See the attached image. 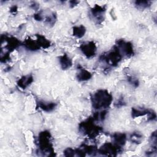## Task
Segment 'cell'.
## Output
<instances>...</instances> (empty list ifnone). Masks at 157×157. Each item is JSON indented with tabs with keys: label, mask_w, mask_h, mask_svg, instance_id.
I'll return each instance as SVG.
<instances>
[{
	"label": "cell",
	"mask_w": 157,
	"mask_h": 157,
	"mask_svg": "<svg viewBox=\"0 0 157 157\" xmlns=\"http://www.w3.org/2000/svg\"><path fill=\"white\" fill-rule=\"evenodd\" d=\"M51 139L52 135L50 131L45 130L39 132L37 140L38 146L37 153L38 155L48 156H56Z\"/></svg>",
	"instance_id": "cell-1"
},
{
	"label": "cell",
	"mask_w": 157,
	"mask_h": 157,
	"mask_svg": "<svg viewBox=\"0 0 157 157\" xmlns=\"http://www.w3.org/2000/svg\"><path fill=\"white\" fill-rule=\"evenodd\" d=\"M112 99V96L108 90L99 89L91 96L92 107L98 110L106 109L110 105Z\"/></svg>",
	"instance_id": "cell-2"
},
{
	"label": "cell",
	"mask_w": 157,
	"mask_h": 157,
	"mask_svg": "<svg viewBox=\"0 0 157 157\" xmlns=\"http://www.w3.org/2000/svg\"><path fill=\"white\" fill-rule=\"evenodd\" d=\"M93 117H90L78 124V131L83 136H86L90 139L96 138L99 133L102 132V127L94 124Z\"/></svg>",
	"instance_id": "cell-3"
},
{
	"label": "cell",
	"mask_w": 157,
	"mask_h": 157,
	"mask_svg": "<svg viewBox=\"0 0 157 157\" xmlns=\"http://www.w3.org/2000/svg\"><path fill=\"white\" fill-rule=\"evenodd\" d=\"M123 55L117 46L114 45L110 50L102 53L99 56V61L105 62L109 66L116 67L121 61Z\"/></svg>",
	"instance_id": "cell-4"
},
{
	"label": "cell",
	"mask_w": 157,
	"mask_h": 157,
	"mask_svg": "<svg viewBox=\"0 0 157 157\" xmlns=\"http://www.w3.org/2000/svg\"><path fill=\"white\" fill-rule=\"evenodd\" d=\"M122 151V147L116 145L110 142L104 143L100 148L98 149V153L104 156H116L117 154Z\"/></svg>",
	"instance_id": "cell-5"
},
{
	"label": "cell",
	"mask_w": 157,
	"mask_h": 157,
	"mask_svg": "<svg viewBox=\"0 0 157 157\" xmlns=\"http://www.w3.org/2000/svg\"><path fill=\"white\" fill-rule=\"evenodd\" d=\"M115 45L119 48L121 53L127 58H131L134 56V50L131 42L126 41L123 39H119L116 40Z\"/></svg>",
	"instance_id": "cell-6"
},
{
	"label": "cell",
	"mask_w": 157,
	"mask_h": 157,
	"mask_svg": "<svg viewBox=\"0 0 157 157\" xmlns=\"http://www.w3.org/2000/svg\"><path fill=\"white\" fill-rule=\"evenodd\" d=\"M1 43L6 42V45L4 48L7 50V52H12L21 45V42L16 37L13 36H7L6 35H1Z\"/></svg>",
	"instance_id": "cell-7"
},
{
	"label": "cell",
	"mask_w": 157,
	"mask_h": 157,
	"mask_svg": "<svg viewBox=\"0 0 157 157\" xmlns=\"http://www.w3.org/2000/svg\"><path fill=\"white\" fill-rule=\"evenodd\" d=\"M80 49L82 53L89 59L95 56L96 52V45L93 41L86 42L81 44Z\"/></svg>",
	"instance_id": "cell-8"
},
{
	"label": "cell",
	"mask_w": 157,
	"mask_h": 157,
	"mask_svg": "<svg viewBox=\"0 0 157 157\" xmlns=\"http://www.w3.org/2000/svg\"><path fill=\"white\" fill-rule=\"evenodd\" d=\"M105 6L96 4L91 9V13L93 18L98 23H101L104 20V13L105 12Z\"/></svg>",
	"instance_id": "cell-9"
},
{
	"label": "cell",
	"mask_w": 157,
	"mask_h": 157,
	"mask_svg": "<svg viewBox=\"0 0 157 157\" xmlns=\"http://www.w3.org/2000/svg\"><path fill=\"white\" fill-rule=\"evenodd\" d=\"M77 69L79 71L77 74L76 78L78 82H85L89 80L92 77V74L86 69L83 68L80 64L77 66Z\"/></svg>",
	"instance_id": "cell-10"
},
{
	"label": "cell",
	"mask_w": 157,
	"mask_h": 157,
	"mask_svg": "<svg viewBox=\"0 0 157 157\" xmlns=\"http://www.w3.org/2000/svg\"><path fill=\"white\" fill-rule=\"evenodd\" d=\"M37 108H39L44 112H50L55 110L56 104L53 102H45L43 101H38L36 102Z\"/></svg>",
	"instance_id": "cell-11"
},
{
	"label": "cell",
	"mask_w": 157,
	"mask_h": 157,
	"mask_svg": "<svg viewBox=\"0 0 157 157\" xmlns=\"http://www.w3.org/2000/svg\"><path fill=\"white\" fill-rule=\"evenodd\" d=\"M33 80V77L31 74L23 75L18 80L17 84L19 88H21L22 90H25L32 83Z\"/></svg>",
	"instance_id": "cell-12"
},
{
	"label": "cell",
	"mask_w": 157,
	"mask_h": 157,
	"mask_svg": "<svg viewBox=\"0 0 157 157\" xmlns=\"http://www.w3.org/2000/svg\"><path fill=\"white\" fill-rule=\"evenodd\" d=\"M22 45L26 50L31 52H35L40 48L36 40H34L32 39L31 37H28L25 39V40L22 43Z\"/></svg>",
	"instance_id": "cell-13"
},
{
	"label": "cell",
	"mask_w": 157,
	"mask_h": 157,
	"mask_svg": "<svg viewBox=\"0 0 157 157\" xmlns=\"http://www.w3.org/2000/svg\"><path fill=\"white\" fill-rule=\"evenodd\" d=\"M114 144L120 147L124 146L126 142V134L122 132H115L112 135Z\"/></svg>",
	"instance_id": "cell-14"
},
{
	"label": "cell",
	"mask_w": 157,
	"mask_h": 157,
	"mask_svg": "<svg viewBox=\"0 0 157 157\" xmlns=\"http://www.w3.org/2000/svg\"><path fill=\"white\" fill-rule=\"evenodd\" d=\"M59 63L61 68L63 70L68 69L72 66V61L66 53H64L59 57Z\"/></svg>",
	"instance_id": "cell-15"
},
{
	"label": "cell",
	"mask_w": 157,
	"mask_h": 157,
	"mask_svg": "<svg viewBox=\"0 0 157 157\" xmlns=\"http://www.w3.org/2000/svg\"><path fill=\"white\" fill-rule=\"evenodd\" d=\"M151 109H145V108H136L132 107L131 109V117L132 118H137L139 117H142L145 115H148Z\"/></svg>",
	"instance_id": "cell-16"
},
{
	"label": "cell",
	"mask_w": 157,
	"mask_h": 157,
	"mask_svg": "<svg viewBox=\"0 0 157 157\" xmlns=\"http://www.w3.org/2000/svg\"><path fill=\"white\" fill-rule=\"evenodd\" d=\"M36 41L40 48L45 49L49 48L51 46V42L48 40L44 36L40 34H36Z\"/></svg>",
	"instance_id": "cell-17"
},
{
	"label": "cell",
	"mask_w": 157,
	"mask_h": 157,
	"mask_svg": "<svg viewBox=\"0 0 157 157\" xmlns=\"http://www.w3.org/2000/svg\"><path fill=\"white\" fill-rule=\"evenodd\" d=\"M86 33V28L81 25L80 26H75L72 28V35L77 38H82Z\"/></svg>",
	"instance_id": "cell-18"
},
{
	"label": "cell",
	"mask_w": 157,
	"mask_h": 157,
	"mask_svg": "<svg viewBox=\"0 0 157 157\" xmlns=\"http://www.w3.org/2000/svg\"><path fill=\"white\" fill-rule=\"evenodd\" d=\"M143 139H144L143 135L139 131H134L132 132L129 137V139L131 142L137 145L141 144L143 140Z\"/></svg>",
	"instance_id": "cell-19"
},
{
	"label": "cell",
	"mask_w": 157,
	"mask_h": 157,
	"mask_svg": "<svg viewBox=\"0 0 157 157\" xmlns=\"http://www.w3.org/2000/svg\"><path fill=\"white\" fill-rule=\"evenodd\" d=\"M88 155H95L98 153L97 147L95 145H88L86 144H82L80 147Z\"/></svg>",
	"instance_id": "cell-20"
},
{
	"label": "cell",
	"mask_w": 157,
	"mask_h": 157,
	"mask_svg": "<svg viewBox=\"0 0 157 157\" xmlns=\"http://www.w3.org/2000/svg\"><path fill=\"white\" fill-rule=\"evenodd\" d=\"M134 4L137 9L140 10H144L145 9H148L151 6V1H144V0H140V1L137 0L134 2Z\"/></svg>",
	"instance_id": "cell-21"
},
{
	"label": "cell",
	"mask_w": 157,
	"mask_h": 157,
	"mask_svg": "<svg viewBox=\"0 0 157 157\" xmlns=\"http://www.w3.org/2000/svg\"><path fill=\"white\" fill-rule=\"evenodd\" d=\"M107 113V111L105 109H104V110H102L101 111H99V112H94L92 117H93V119L94 120V121H103L105 118Z\"/></svg>",
	"instance_id": "cell-22"
},
{
	"label": "cell",
	"mask_w": 157,
	"mask_h": 157,
	"mask_svg": "<svg viewBox=\"0 0 157 157\" xmlns=\"http://www.w3.org/2000/svg\"><path fill=\"white\" fill-rule=\"evenodd\" d=\"M56 19H57L56 13L55 12H52L50 15L46 17L45 22L48 25H50V26H53L55 25L56 21Z\"/></svg>",
	"instance_id": "cell-23"
},
{
	"label": "cell",
	"mask_w": 157,
	"mask_h": 157,
	"mask_svg": "<svg viewBox=\"0 0 157 157\" xmlns=\"http://www.w3.org/2000/svg\"><path fill=\"white\" fill-rule=\"evenodd\" d=\"M127 81L128 82V83H129V84H131L134 88H137L139 85V80L133 76L128 75L127 76Z\"/></svg>",
	"instance_id": "cell-24"
},
{
	"label": "cell",
	"mask_w": 157,
	"mask_h": 157,
	"mask_svg": "<svg viewBox=\"0 0 157 157\" xmlns=\"http://www.w3.org/2000/svg\"><path fill=\"white\" fill-rule=\"evenodd\" d=\"M150 142L152 144L151 146V150H153L155 151H157V148H156V131H153L150 136Z\"/></svg>",
	"instance_id": "cell-25"
},
{
	"label": "cell",
	"mask_w": 157,
	"mask_h": 157,
	"mask_svg": "<svg viewBox=\"0 0 157 157\" xmlns=\"http://www.w3.org/2000/svg\"><path fill=\"white\" fill-rule=\"evenodd\" d=\"M124 105H126V102L124 101V99L122 96H120L114 103V106L117 108H120Z\"/></svg>",
	"instance_id": "cell-26"
},
{
	"label": "cell",
	"mask_w": 157,
	"mask_h": 157,
	"mask_svg": "<svg viewBox=\"0 0 157 157\" xmlns=\"http://www.w3.org/2000/svg\"><path fill=\"white\" fill-rule=\"evenodd\" d=\"M64 155L65 156L69 157V156H75V149H73L72 148H67L64 150Z\"/></svg>",
	"instance_id": "cell-27"
},
{
	"label": "cell",
	"mask_w": 157,
	"mask_h": 157,
	"mask_svg": "<svg viewBox=\"0 0 157 157\" xmlns=\"http://www.w3.org/2000/svg\"><path fill=\"white\" fill-rule=\"evenodd\" d=\"M9 52H6L4 54H1V63H6L9 61L10 59Z\"/></svg>",
	"instance_id": "cell-28"
},
{
	"label": "cell",
	"mask_w": 157,
	"mask_h": 157,
	"mask_svg": "<svg viewBox=\"0 0 157 157\" xmlns=\"http://www.w3.org/2000/svg\"><path fill=\"white\" fill-rule=\"evenodd\" d=\"M147 115H148V118H147L148 121H153L156 120V114L153 110H151Z\"/></svg>",
	"instance_id": "cell-29"
},
{
	"label": "cell",
	"mask_w": 157,
	"mask_h": 157,
	"mask_svg": "<svg viewBox=\"0 0 157 157\" xmlns=\"http://www.w3.org/2000/svg\"><path fill=\"white\" fill-rule=\"evenodd\" d=\"M33 18H34L35 20L36 21H42L43 20V17H42V12H39L37 13H36L34 14L33 15Z\"/></svg>",
	"instance_id": "cell-30"
},
{
	"label": "cell",
	"mask_w": 157,
	"mask_h": 157,
	"mask_svg": "<svg viewBox=\"0 0 157 157\" xmlns=\"http://www.w3.org/2000/svg\"><path fill=\"white\" fill-rule=\"evenodd\" d=\"M17 10H18L17 6L16 5H14V6H12V7H10V12L12 14L14 15V14H16V13H17Z\"/></svg>",
	"instance_id": "cell-31"
},
{
	"label": "cell",
	"mask_w": 157,
	"mask_h": 157,
	"mask_svg": "<svg viewBox=\"0 0 157 157\" xmlns=\"http://www.w3.org/2000/svg\"><path fill=\"white\" fill-rule=\"evenodd\" d=\"M80 1H75V0H72V1H69V6H70V7L71 8H73L75 6H76L78 4H79Z\"/></svg>",
	"instance_id": "cell-32"
},
{
	"label": "cell",
	"mask_w": 157,
	"mask_h": 157,
	"mask_svg": "<svg viewBox=\"0 0 157 157\" xmlns=\"http://www.w3.org/2000/svg\"><path fill=\"white\" fill-rule=\"evenodd\" d=\"M30 7H31L32 9H34V10H37L38 8H39V4H38L37 3H36V2H33L31 4Z\"/></svg>",
	"instance_id": "cell-33"
}]
</instances>
